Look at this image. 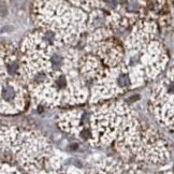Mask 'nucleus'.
Listing matches in <instances>:
<instances>
[{"label": "nucleus", "mask_w": 174, "mask_h": 174, "mask_svg": "<svg viewBox=\"0 0 174 174\" xmlns=\"http://www.w3.org/2000/svg\"><path fill=\"white\" fill-rule=\"evenodd\" d=\"M0 168H1V165H0Z\"/></svg>", "instance_id": "nucleus-2"}, {"label": "nucleus", "mask_w": 174, "mask_h": 174, "mask_svg": "<svg viewBox=\"0 0 174 174\" xmlns=\"http://www.w3.org/2000/svg\"><path fill=\"white\" fill-rule=\"evenodd\" d=\"M10 57L11 56L6 54L3 46L0 45V90L2 88L3 84L9 79H11V77H13L8 70V62L10 60Z\"/></svg>", "instance_id": "nucleus-1"}]
</instances>
